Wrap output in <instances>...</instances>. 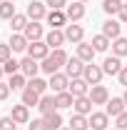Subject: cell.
I'll return each mask as SVG.
<instances>
[{
  "label": "cell",
  "mask_w": 127,
  "mask_h": 130,
  "mask_svg": "<svg viewBox=\"0 0 127 130\" xmlns=\"http://www.w3.org/2000/svg\"><path fill=\"white\" fill-rule=\"evenodd\" d=\"M10 3H15V0H10Z\"/></svg>",
  "instance_id": "cell-48"
},
{
  "label": "cell",
  "mask_w": 127,
  "mask_h": 130,
  "mask_svg": "<svg viewBox=\"0 0 127 130\" xmlns=\"http://www.w3.org/2000/svg\"><path fill=\"white\" fill-rule=\"evenodd\" d=\"M90 88H92V85L85 80V78H72L67 90H70V93H72L75 98H82V95H87V93H90Z\"/></svg>",
  "instance_id": "cell-13"
},
{
  "label": "cell",
  "mask_w": 127,
  "mask_h": 130,
  "mask_svg": "<svg viewBox=\"0 0 127 130\" xmlns=\"http://www.w3.org/2000/svg\"><path fill=\"white\" fill-rule=\"evenodd\" d=\"M87 120H90L92 130H107V125H110V115L107 113H92Z\"/></svg>",
  "instance_id": "cell-20"
},
{
  "label": "cell",
  "mask_w": 127,
  "mask_h": 130,
  "mask_svg": "<svg viewBox=\"0 0 127 130\" xmlns=\"http://www.w3.org/2000/svg\"><path fill=\"white\" fill-rule=\"evenodd\" d=\"M45 43H48L52 50L62 48L65 43H67V38H65V30H50L48 35H45Z\"/></svg>",
  "instance_id": "cell-17"
},
{
  "label": "cell",
  "mask_w": 127,
  "mask_h": 130,
  "mask_svg": "<svg viewBox=\"0 0 127 130\" xmlns=\"http://www.w3.org/2000/svg\"><path fill=\"white\" fill-rule=\"evenodd\" d=\"M60 130H72V128H60Z\"/></svg>",
  "instance_id": "cell-46"
},
{
  "label": "cell",
  "mask_w": 127,
  "mask_h": 130,
  "mask_svg": "<svg viewBox=\"0 0 127 130\" xmlns=\"http://www.w3.org/2000/svg\"><path fill=\"white\" fill-rule=\"evenodd\" d=\"M110 45H112V40H110V38H107V35H102V32L92 38V48H95L97 53H105V50L110 48Z\"/></svg>",
  "instance_id": "cell-29"
},
{
  "label": "cell",
  "mask_w": 127,
  "mask_h": 130,
  "mask_svg": "<svg viewBox=\"0 0 127 130\" xmlns=\"http://www.w3.org/2000/svg\"><path fill=\"white\" fill-rule=\"evenodd\" d=\"M10 48H13V53H23V50H28V45H30V40L23 35V32H13L10 35V43H8Z\"/></svg>",
  "instance_id": "cell-22"
},
{
  "label": "cell",
  "mask_w": 127,
  "mask_h": 130,
  "mask_svg": "<svg viewBox=\"0 0 127 130\" xmlns=\"http://www.w3.org/2000/svg\"><path fill=\"white\" fill-rule=\"evenodd\" d=\"M85 65H87V63H82L77 55H75V58H70V60H67V65H65V73L70 75V80H72V78H82V73H85Z\"/></svg>",
  "instance_id": "cell-12"
},
{
  "label": "cell",
  "mask_w": 127,
  "mask_h": 130,
  "mask_svg": "<svg viewBox=\"0 0 127 130\" xmlns=\"http://www.w3.org/2000/svg\"><path fill=\"white\" fill-rule=\"evenodd\" d=\"M3 75H5V68H3V63H0V80H3Z\"/></svg>",
  "instance_id": "cell-44"
},
{
  "label": "cell",
  "mask_w": 127,
  "mask_h": 130,
  "mask_svg": "<svg viewBox=\"0 0 127 130\" xmlns=\"http://www.w3.org/2000/svg\"><path fill=\"white\" fill-rule=\"evenodd\" d=\"M72 108H75V113L77 115H92V100L90 95H82V98H75V103H72Z\"/></svg>",
  "instance_id": "cell-15"
},
{
  "label": "cell",
  "mask_w": 127,
  "mask_h": 130,
  "mask_svg": "<svg viewBox=\"0 0 127 130\" xmlns=\"http://www.w3.org/2000/svg\"><path fill=\"white\" fill-rule=\"evenodd\" d=\"M48 83H50V90L57 95V93H65V90L70 88V75L57 70V73H52V75H50V80H48Z\"/></svg>",
  "instance_id": "cell-2"
},
{
  "label": "cell",
  "mask_w": 127,
  "mask_h": 130,
  "mask_svg": "<svg viewBox=\"0 0 127 130\" xmlns=\"http://www.w3.org/2000/svg\"><path fill=\"white\" fill-rule=\"evenodd\" d=\"M43 118H45V123H48V128H50V130H60V128H62V115L57 113V110H55V113L43 115Z\"/></svg>",
  "instance_id": "cell-32"
},
{
  "label": "cell",
  "mask_w": 127,
  "mask_h": 130,
  "mask_svg": "<svg viewBox=\"0 0 127 130\" xmlns=\"http://www.w3.org/2000/svg\"><path fill=\"white\" fill-rule=\"evenodd\" d=\"M127 110V105H125V100L122 98H110L107 100V105H105V113L112 115V118H117L120 113H125Z\"/></svg>",
  "instance_id": "cell-18"
},
{
  "label": "cell",
  "mask_w": 127,
  "mask_h": 130,
  "mask_svg": "<svg viewBox=\"0 0 127 130\" xmlns=\"http://www.w3.org/2000/svg\"><path fill=\"white\" fill-rule=\"evenodd\" d=\"M8 85H10L13 90H25V88H28V78H25L23 73H15V75H10Z\"/></svg>",
  "instance_id": "cell-31"
},
{
  "label": "cell",
  "mask_w": 127,
  "mask_h": 130,
  "mask_svg": "<svg viewBox=\"0 0 127 130\" xmlns=\"http://www.w3.org/2000/svg\"><path fill=\"white\" fill-rule=\"evenodd\" d=\"M0 130H17V123L8 115V118H0Z\"/></svg>",
  "instance_id": "cell-38"
},
{
  "label": "cell",
  "mask_w": 127,
  "mask_h": 130,
  "mask_svg": "<svg viewBox=\"0 0 127 130\" xmlns=\"http://www.w3.org/2000/svg\"><path fill=\"white\" fill-rule=\"evenodd\" d=\"M120 8H122V0H105V3H102V10H105L107 15H117Z\"/></svg>",
  "instance_id": "cell-34"
},
{
  "label": "cell",
  "mask_w": 127,
  "mask_h": 130,
  "mask_svg": "<svg viewBox=\"0 0 127 130\" xmlns=\"http://www.w3.org/2000/svg\"><path fill=\"white\" fill-rule=\"evenodd\" d=\"M0 3H3V0H0Z\"/></svg>",
  "instance_id": "cell-50"
},
{
  "label": "cell",
  "mask_w": 127,
  "mask_h": 130,
  "mask_svg": "<svg viewBox=\"0 0 127 130\" xmlns=\"http://www.w3.org/2000/svg\"><path fill=\"white\" fill-rule=\"evenodd\" d=\"M45 5L50 10H62V8H67V0H45Z\"/></svg>",
  "instance_id": "cell-40"
},
{
  "label": "cell",
  "mask_w": 127,
  "mask_h": 130,
  "mask_svg": "<svg viewBox=\"0 0 127 130\" xmlns=\"http://www.w3.org/2000/svg\"><path fill=\"white\" fill-rule=\"evenodd\" d=\"M112 130H117V128H112Z\"/></svg>",
  "instance_id": "cell-49"
},
{
  "label": "cell",
  "mask_w": 127,
  "mask_h": 130,
  "mask_svg": "<svg viewBox=\"0 0 127 130\" xmlns=\"http://www.w3.org/2000/svg\"><path fill=\"white\" fill-rule=\"evenodd\" d=\"M120 28H122V23L115 20V18H110V20L102 23V35H107L110 40H115V38H120Z\"/></svg>",
  "instance_id": "cell-19"
},
{
  "label": "cell",
  "mask_w": 127,
  "mask_h": 130,
  "mask_svg": "<svg viewBox=\"0 0 127 130\" xmlns=\"http://www.w3.org/2000/svg\"><path fill=\"white\" fill-rule=\"evenodd\" d=\"M115 128H117V130H127V110L115 118Z\"/></svg>",
  "instance_id": "cell-39"
},
{
  "label": "cell",
  "mask_w": 127,
  "mask_h": 130,
  "mask_svg": "<svg viewBox=\"0 0 127 130\" xmlns=\"http://www.w3.org/2000/svg\"><path fill=\"white\" fill-rule=\"evenodd\" d=\"M95 53L97 50L92 48V43H85V40H82V43L77 45V58L82 60V63H92V60H95Z\"/></svg>",
  "instance_id": "cell-21"
},
{
  "label": "cell",
  "mask_w": 127,
  "mask_h": 130,
  "mask_svg": "<svg viewBox=\"0 0 127 130\" xmlns=\"http://www.w3.org/2000/svg\"><path fill=\"white\" fill-rule=\"evenodd\" d=\"M45 20H48L50 30H62L65 25L70 23V20H67V13H65V10H50Z\"/></svg>",
  "instance_id": "cell-4"
},
{
  "label": "cell",
  "mask_w": 127,
  "mask_h": 130,
  "mask_svg": "<svg viewBox=\"0 0 127 130\" xmlns=\"http://www.w3.org/2000/svg\"><path fill=\"white\" fill-rule=\"evenodd\" d=\"M20 73L30 80V78H37V73H40V65H37V60L35 58H30V55H25L23 60H20Z\"/></svg>",
  "instance_id": "cell-7"
},
{
  "label": "cell",
  "mask_w": 127,
  "mask_h": 130,
  "mask_svg": "<svg viewBox=\"0 0 127 130\" xmlns=\"http://www.w3.org/2000/svg\"><path fill=\"white\" fill-rule=\"evenodd\" d=\"M37 110H40L43 115L55 113V110H57V105H55V98H52V95H43V98H40V103H37Z\"/></svg>",
  "instance_id": "cell-24"
},
{
  "label": "cell",
  "mask_w": 127,
  "mask_h": 130,
  "mask_svg": "<svg viewBox=\"0 0 127 130\" xmlns=\"http://www.w3.org/2000/svg\"><path fill=\"white\" fill-rule=\"evenodd\" d=\"M122 100H125V105H127V90H125V95H122Z\"/></svg>",
  "instance_id": "cell-45"
},
{
  "label": "cell",
  "mask_w": 127,
  "mask_h": 130,
  "mask_svg": "<svg viewBox=\"0 0 127 130\" xmlns=\"http://www.w3.org/2000/svg\"><path fill=\"white\" fill-rule=\"evenodd\" d=\"M117 78H120V85H125V88H127V65L120 70V75H117Z\"/></svg>",
  "instance_id": "cell-43"
},
{
  "label": "cell",
  "mask_w": 127,
  "mask_h": 130,
  "mask_svg": "<svg viewBox=\"0 0 127 130\" xmlns=\"http://www.w3.org/2000/svg\"><path fill=\"white\" fill-rule=\"evenodd\" d=\"M28 55L35 58V60H45V58L50 55V45L45 43V40H35V43L28 45Z\"/></svg>",
  "instance_id": "cell-6"
},
{
  "label": "cell",
  "mask_w": 127,
  "mask_h": 130,
  "mask_svg": "<svg viewBox=\"0 0 127 130\" xmlns=\"http://www.w3.org/2000/svg\"><path fill=\"white\" fill-rule=\"evenodd\" d=\"M10 118L15 120L17 125H28V123H30V108H28V105H23V103H20V105H13Z\"/></svg>",
  "instance_id": "cell-10"
},
{
  "label": "cell",
  "mask_w": 127,
  "mask_h": 130,
  "mask_svg": "<svg viewBox=\"0 0 127 130\" xmlns=\"http://www.w3.org/2000/svg\"><path fill=\"white\" fill-rule=\"evenodd\" d=\"M65 38H67L70 43L80 45V43H82V38H85V28L77 25V23H67V25H65Z\"/></svg>",
  "instance_id": "cell-9"
},
{
  "label": "cell",
  "mask_w": 127,
  "mask_h": 130,
  "mask_svg": "<svg viewBox=\"0 0 127 130\" xmlns=\"http://www.w3.org/2000/svg\"><path fill=\"white\" fill-rule=\"evenodd\" d=\"M70 128L72 130H90V120H87V115H72L70 118Z\"/></svg>",
  "instance_id": "cell-28"
},
{
  "label": "cell",
  "mask_w": 127,
  "mask_h": 130,
  "mask_svg": "<svg viewBox=\"0 0 127 130\" xmlns=\"http://www.w3.org/2000/svg\"><path fill=\"white\" fill-rule=\"evenodd\" d=\"M3 68H5V75H15V73H20V63L17 60H8V63H3Z\"/></svg>",
  "instance_id": "cell-35"
},
{
  "label": "cell",
  "mask_w": 127,
  "mask_h": 130,
  "mask_svg": "<svg viewBox=\"0 0 127 130\" xmlns=\"http://www.w3.org/2000/svg\"><path fill=\"white\" fill-rule=\"evenodd\" d=\"M10 58H13V48H10L8 43H3V45H0V63H8Z\"/></svg>",
  "instance_id": "cell-37"
},
{
  "label": "cell",
  "mask_w": 127,
  "mask_h": 130,
  "mask_svg": "<svg viewBox=\"0 0 127 130\" xmlns=\"http://www.w3.org/2000/svg\"><path fill=\"white\" fill-rule=\"evenodd\" d=\"M28 23H30V18L25 15V13H17V15L10 20V30L13 32H23L25 28H28Z\"/></svg>",
  "instance_id": "cell-25"
},
{
  "label": "cell",
  "mask_w": 127,
  "mask_h": 130,
  "mask_svg": "<svg viewBox=\"0 0 127 130\" xmlns=\"http://www.w3.org/2000/svg\"><path fill=\"white\" fill-rule=\"evenodd\" d=\"M87 95H90V100H92V105H107V100H110V90H107L105 85H92Z\"/></svg>",
  "instance_id": "cell-8"
},
{
  "label": "cell",
  "mask_w": 127,
  "mask_h": 130,
  "mask_svg": "<svg viewBox=\"0 0 127 130\" xmlns=\"http://www.w3.org/2000/svg\"><path fill=\"white\" fill-rule=\"evenodd\" d=\"M72 103H75V95H72L70 90H65V93H57V95H55V105H57V110L72 108Z\"/></svg>",
  "instance_id": "cell-23"
},
{
  "label": "cell",
  "mask_w": 127,
  "mask_h": 130,
  "mask_svg": "<svg viewBox=\"0 0 127 130\" xmlns=\"http://www.w3.org/2000/svg\"><path fill=\"white\" fill-rule=\"evenodd\" d=\"M10 90H13V88H10L8 83H3V80H0V103H3V100H8V95H10Z\"/></svg>",
  "instance_id": "cell-41"
},
{
  "label": "cell",
  "mask_w": 127,
  "mask_h": 130,
  "mask_svg": "<svg viewBox=\"0 0 127 130\" xmlns=\"http://www.w3.org/2000/svg\"><path fill=\"white\" fill-rule=\"evenodd\" d=\"M112 55H117V58L127 55V38H115L112 40Z\"/></svg>",
  "instance_id": "cell-30"
},
{
  "label": "cell",
  "mask_w": 127,
  "mask_h": 130,
  "mask_svg": "<svg viewBox=\"0 0 127 130\" xmlns=\"http://www.w3.org/2000/svg\"><path fill=\"white\" fill-rule=\"evenodd\" d=\"M40 98H43V95H37L32 88H25V90H23V105H28V108H37Z\"/></svg>",
  "instance_id": "cell-26"
},
{
  "label": "cell",
  "mask_w": 127,
  "mask_h": 130,
  "mask_svg": "<svg viewBox=\"0 0 127 130\" xmlns=\"http://www.w3.org/2000/svg\"><path fill=\"white\" fill-rule=\"evenodd\" d=\"M67 60H70V55H67L62 48H57V50H52L48 58L40 63V70H43L45 75H52V73H57L60 68H65V65H67Z\"/></svg>",
  "instance_id": "cell-1"
},
{
  "label": "cell",
  "mask_w": 127,
  "mask_h": 130,
  "mask_svg": "<svg viewBox=\"0 0 127 130\" xmlns=\"http://www.w3.org/2000/svg\"><path fill=\"white\" fill-rule=\"evenodd\" d=\"M43 32H45V30H43V25H40L37 20H30V23H28V28L23 30V35H25L30 43H35V40H43Z\"/></svg>",
  "instance_id": "cell-16"
},
{
  "label": "cell",
  "mask_w": 127,
  "mask_h": 130,
  "mask_svg": "<svg viewBox=\"0 0 127 130\" xmlns=\"http://www.w3.org/2000/svg\"><path fill=\"white\" fill-rule=\"evenodd\" d=\"M117 20L127 25V5H125V3H122V8H120V13H117Z\"/></svg>",
  "instance_id": "cell-42"
},
{
  "label": "cell",
  "mask_w": 127,
  "mask_h": 130,
  "mask_svg": "<svg viewBox=\"0 0 127 130\" xmlns=\"http://www.w3.org/2000/svg\"><path fill=\"white\" fill-rule=\"evenodd\" d=\"M80 3H90V0H80Z\"/></svg>",
  "instance_id": "cell-47"
},
{
  "label": "cell",
  "mask_w": 127,
  "mask_h": 130,
  "mask_svg": "<svg viewBox=\"0 0 127 130\" xmlns=\"http://www.w3.org/2000/svg\"><path fill=\"white\" fill-rule=\"evenodd\" d=\"M15 15H17L15 5H13L10 0H3V3H0V18H3V20H13Z\"/></svg>",
  "instance_id": "cell-33"
},
{
  "label": "cell",
  "mask_w": 127,
  "mask_h": 130,
  "mask_svg": "<svg viewBox=\"0 0 127 130\" xmlns=\"http://www.w3.org/2000/svg\"><path fill=\"white\" fill-rule=\"evenodd\" d=\"M122 68H125V65H122V58H117V55L105 58V63H102L105 75H120V70H122Z\"/></svg>",
  "instance_id": "cell-14"
},
{
  "label": "cell",
  "mask_w": 127,
  "mask_h": 130,
  "mask_svg": "<svg viewBox=\"0 0 127 130\" xmlns=\"http://www.w3.org/2000/svg\"><path fill=\"white\" fill-rule=\"evenodd\" d=\"M28 88H32L37 95H45V93H48V88H50V83L43 80V78H30V80H28Z\"/></svg>",
  "instance_id": "cell-27"
},
{
  "label": "cell",
  "mask_w": 127,
  "mask_h": 130,
  "mask_svg": "<svg viewBox=\"0 0 127 130\" xmlns=\"http://www.w3.org/2000/svg\"><path fill=\"white\" fill-rule=\"evenodd\" d=\"M28 130H50L48 123H45V118H37V120H30L28 123Z\"/></svg>",
  "instance_id": "cell-36"
},
{
  "label": "cell",
  "mask_w": 127,
  "mask_h": 130,
  "mask_svg": "<svg viewBox=\"0 0 127 130\" xmlns=\"http://www.w3.org/2000/svg\"><path fill=\"white\" fill-rule=\"evenodd\" d=\"M65 13H67V20H70V23H80V20L85 18V3H80V0L70 3V5L65 8Z\"/></svg>",
  "instance_id": "cell-11"
},
{
  "label": "cell",
  "mask_w": 127,
  "mask_h": 130,
  "mask_svg": "<svg viewBox=\"0 0 127 130\" xmlns=\"http://www.w3.org/2000/svg\"><path fill=\"white\" fill-rule=\"evenodd\" d=\"M82 78L90 83V85H100V83H102V78H105V70H102V65L87 63V65H85V73H82Z\"/></svg>",
  "instance_id": "cell-3"
},
{
  "label": "cell",
  "mask_w": 127,
  "mask_h": 130,
  "mask_svg": "<svg viewBox=\"0 0 127 130\" xmlns=\"http://www.w3.org/2000/svg\"><path fill=\"white\" fill-rule=\"evenodd\" d=\"M25 15L30 18V20H43V18H48V5L45 3H40V0H32L28 3V10H25Z\"/></svg>",
  "instance_id": "cell-5"
}]
</instances>
